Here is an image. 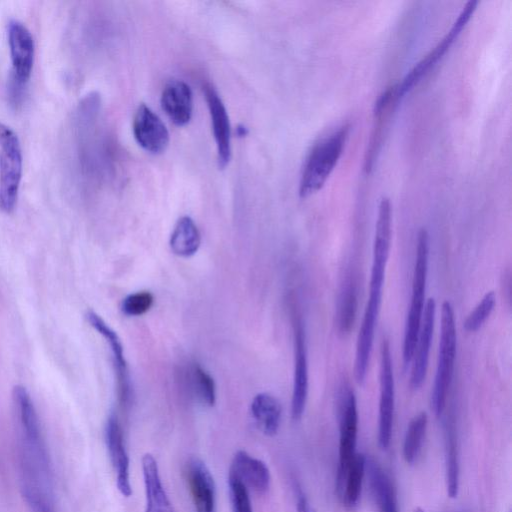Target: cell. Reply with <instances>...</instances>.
<instances>
[{
    "label": "cell",
    "instance_id": "6da1fadb",
    "mask_svg": "<svg viewBox=\"0 0 512 512\" xmlns=\"http://www.w3.org/2000/svg\"><path fill=\"white\" fill-rule=\"evenodd\" d=\"M391 238L392 208L390 200L387 197H383L378 206L375 225L369 297L356 343L354 377L358 384H362L365 381L372 353L375 328L382 301V288L390 254Z\"/></svg>",
    "mask_w": 512,
    "mask_h": 512
},
{
    "label": "cell",
    "instance_id": "7a4b0ae2",
    "mask_svg": "<svg viewBox=\"0 0 512 512\" xmlns=\"http://www.w3.org/2000/svg\"><path fill=\"white\" fill-rule=\"evenodd\" d=\"M349 130V125H342L313 146L299 182L301 198L309 197L323 187L342 154Z\"/></svg>",
    "mask_w": 512,
    "mask_h": 512
},
{
    "label": "cell",
    "instance_id": "3957f363",
    "mask_svg": "<svg viewBox=\"0 0 512 512\" xmlns=\"http://www.w3.org/2000/svg\"><path fill=\"white\" fill-rule=\"evenodd\" d=\"M428 262L429 234L425 228H422L419 230L417 235L411 301L404 330L403 361L405 365H408L411 362L426 304L425 291L428 274Z\"/></svg>",
    "mask_w": 512,
    "mask_h": 512
},
{
    "label": "cell",
    "instance_id": "277c9868",
    "mask_svg": "<svg viewBox=\"0 0 512 512\" xmlns=\"http://www.w3.org/2000/svg\"><path fill=\"white\" fill-rule=\"evenodd\" d=\"M457 334L455 314L451 303L446 300L441 306V331L437 368L431 393V408L435 416L442 415L452 382L456 358Z\"/></svg>",
    "mask_w": 512,
    "mask_h": 512
},
{
    "label": "cell",
    "instance_id": "5b68a950",
    "mask_svg": "<svg viewBox=\"0 0 512 512\" xmlns=\"http://www.w3.org/2000/svg\"><path fill=\"white\" fill-rule=\"evenodd\" d=\"M8 45L12 68L7 94L12 106H20L25 98L34 63L35 45L31 32L18 20H11L7 27Z\"/></svg>",
    "mask_w": 512,
    "mask_h": 512
},
{
    "label": "cell",
    "instance_id": "8992f818",
    "mask_svg": "<svg viewBox=\"0 0 512 512\" xmlns=\"http://www.w3.org/2000/svg\"><path fill=\"white\" fill-rule=\"evenodd\" d=\"M22 178V151L16 133L0 123V210L11 213Z\"/></svg>",
    "mask_w": 512,
    "mask_h": 512
},
{
    "label": "cell",
    "instance_id": "52a82bcc",
    "mask_svg": "<svg viewBox=\"0 0 512 512\" xmlns=\"http://www.w3.org/2000/svg\"><path fill=\"white\" fill-rule=\"evenodd\" d=\"M478 2L469 0L463 6L457 19L454 21L450 30L439 41V43L425 57L418 61L404 76L401 83L395 85L397 98L400 100L408 93L418 82L424 77L428 71L433 68L436 63L450 48L455 39L459 36L463 28L466 26L470 17L476 9Z\"/></svg>",
    "mask_w": 512,
    "mask_h": 512
},
{
    "label": "cell",
    "instance_id": "ba28073f",
    "mask_svg": "<svg viewBox=\"0 0 512 512\" xmlns=\"http://www.w3.org/2000/svg\"><path fill=\"white\" fill-rule=\"evenodd\" d=\"M379 384L378 443L382 449H387L391 441L395 404L392 356L387 339H383L380 347Z\"/></svg>",
    "mask_w": 512,
    "mask_h": 512
},
{
    "label": "cell",
    "instance_id": "9c48e42d",
    "mask_svg": "<svg viewBox=\"0 0 512 512\" xmlns=\"http://www.w3.org/2000/svg\"><path fill=\"white\" fill-rule=\"evenodd\" d=\"M358 411L355 394L344 385L339 397V460L336 481L346 472L356 454Z\"/></svg>",
    "mask_w": 512,
    "mask_h": 512
},
{
    "label": "cell",
    "instance_id": "30bf717a",
    "mask_svg": "<svg viewBox=\"0 0 512 512\" xmlns=\"http://www.w3.org/2000/svg\"><path fill=\"white\" fill-rule=\"evenodd\" d=\"M294 331V381L291 401V416L299 420L305 410L308 396V360L305 329L301 316L293 315Z\"/></svg>",
    "mask_w": 512,
    "mask_h": 512
},
{
    "label": "cell",
    "instance_id": "8fae6325",
    "mask_svg": "<svg viewBox=\"0 0 512 512\" xmlns=\"http://www.w3.org/2000/svg\"><path fill=\"white\" fill-rule=\"evenodd\" d=\"M105 442L116 475V486L124 497L132 495L130 461L119 419L115 413L109 415L105 425Z\"/></svg>",
    "mask_w": 512,
    "mask_h": 512
},
{
    "label": "cell",
    "instance_id": "7c38bea8",
    "mask_svg": "<svg viewBox=\"0 0 512 512\" xmlns=\"http://www.w3.org/2000/svg\"><path fill=\"white\" fill-rule=\"evenodd\" d=\"M85 317L90 326L101 334L110 346L117 377L119 403L123 408H128L132 399V387L120 338L117 333L94 311H88Z\"/></svg>",
    "mask_w": 512,
    "mask_h": 512
},
{
    "label": "cell",
    "instance_id": "4fadbf2b",
    "mask_svg": "<svg viewBox=\"0 0 512 512\" xmlns=\"http://www.w3.org/2000/svg\"><path fill=\"white\" fill-rule=\"evenodd\" d=\"M195 512H217L214 478L203 460L190 458L184 469Z\"/></svg>",
    "mask_w": 512,
    "mask_h": 512
},
{
    "label": "cell",
    "instance_id": "5bb4252c",
    "mask_svg": "<svg viewBox=\"0 0 512 512\" xmlns=\"http://www.w3.org/2000/svg\"><path fill=\"white\" fill-rule=\"evenodd\" d=\"M435 315L436 302L434 298H429L425 304L420 329L411 359L412 367L409 384L413 390L419 389L426 378L430 346L434 331Z\"/></svg>",
    "mask_w": 512,
    "mask_h": 512
},
{
    "label": "cell",
    "instance_id": "9a60e30c",
    "mask_svg": "<svg viewBox=\"0 0 512 512\" xmlns=\"http://www.w3.org/2000/svg\"><path fill=\"white\" fill-rule=\"evenodd\" d=\"M133 134L137 143L147 152L159 154L169 144V132L159 118L147 105L140 104L133 118Z\"/></svg>",
    "mask_w": 512,
    "mask_h": 512
},
{
    "label": "cell",
    "instance_id": "2e32d148",
    "mask_svg": "<svg viewBox=\"0 0 512 512\" xmlns=\"http://www.w3.org/2000/svg\"><path fill=\"white\" fill-rule=\"evenodd\" d=\"M12 401L23 447L44 449L38 415L30 394L24 386H14Z\"/></svg>",
    "mask_w": 512,
    "mask_h": 512
},
{
    "label": "cell",
    "instance_id": "e0dca14e",
    "mask_svg": "<svg viewBox=\"0 0 512 512\" xmlns=\"http://www.w3.org/2000/svg\"><path fill=\"white\" fill-rule=\"evenodd\" d=\"M204 93L217 147L218 165L220 168H225L231 159V127L229 116L222 99L212 85H205Z\"/></svg>",
    "mask_w": 512,
    "mask_h": 512
},
{
    "label": "cell",
    "instance_id": "ac0fdd59",
    "mask_svg": "<svg viewBox=\"0 0 512 512\" xmlns=\"http://www.w3.org/2000/svg\"><path fill=\"white\" fill-rule=\"evenodd\" d=\"M229 475L238 479L248 491L263 494L270 487L271 475L267 465L244 450L234 454Z\"/></svg>",
    "mask_w": 512,
    "mask_h": 512
},
{
    "label": "cell",
    "instance_id": "d6986e66",
    "mask_svg": "<svg viewBox=\"0 0 512 512\" xmlns=\"http://www.w3.org/2000/svg\"><path fill=\"white\" fill-rule=\"evenodd\" d=\"M161 106L175 125H186L191 120L193 112V95L190 86L177 79L167 82L161 94Z\"/></svg>",
    "mask_w": 512,
    "mask_h": 512
},
{
    "label": "cell",
    "instance_id": "ffe728a7",
    "mask_svg": "<svg viewBox=\"0 0 512 512\" xmlns=\"http://www.w3.org/2000/svg\"><path fill=\"white\" fill-rule=\"evenodd\" d=\"M145 512H175L162 484L156 459L150 453L142 457Z\"/></svg>",
    "mask_w": 512,
    "mask_h": 512
},
{
    "label": "cell",
    "instance_id": "44dd1931",
    "mask_svg": "<svg viewBox=\"0 0 512 512\" xmlns=\"http://www.w3.org/2000/svg\"><path fill=\"white\" fill-rule=\"evenodd\" d=\"M365 475L378 512H399L395 489L387 473L374 460L366 459Z\"/></svg>",
    "mask_w": 512,
    "mask_h": 512
},
{
    "label": "cell",
    "instance_id": "7402d4cb",
    "mask_svg": "<svg viewBox=\"0 0 512 512\" xmlns=\"http://www.w3.org/2000/svg\"><path fill=\"white\" fill-rule=\"evenodd\" d=\"M250 411L255 425L261 433L269 437L277 434L281 423L282 408L274 396L269 393L257 394L251 402Z\"/></svg>",
    "mask_w": 512,
    "mask_h": 512
},
{
    "label": "cell",
    "instance_id": "603a6c76",
    "mask_svg": "<svg viewBox=\"0 0 512 512\" xmlns=\"http://www.w3.org/2000/svg\"><path fill=\"white\" fill-rule=\"evenodd\" d=\"M366 457L356 453L343 477L336 481L337 492L345 507L358 505L365 476Z\"/></svg>",
    "mask_w": 512,
    "mask_h": 512
},
{
    "label": "cell",
    "instance_id": "cb8c5ba5",
    "mask_svg": "<svg viewBox=\"0 0 512 512\" xmlns=\"http://www.w3.org/2000/svg\"><path fill=\"white\" fill-rule=\"evenodd\" d=\"M200 243V232L192 218L181 217L170 237V247L173 253L180 257H190L198 251Z\"/></svg>",
    "mask_w": 512,
    "mask_h": 512
},
{
    "label": "cell",
    "instance_id": "d4e9b609",
    "mask_svg": "<svg viewBox=\"0 0 512 512\" xmlns=\"http://www.w3.org/2000/svg\"><path fill=\"white\" fill-rule=\"evenodd\" d=\"M357 311V290L352 279H346L340 292L336 322L341 333H348L353 326Z\"/></svg>",
    "mask_w": 512,
    "mask_h": 512
},
{
    "label": "cell",
    "instance_id": "484cf974",
    "mask_svg": "<svg viewBox=\"0 0 512 512\" xmlns=\"http://www.w3.org/2000/svg\"><path fill=\"white\" fill-rule=\"evenodd\" d=\"M427 422V414L420 412L408 425L403 443V457L409 464L414 463L419 455L427 429Z\"/></svg>",
    "mask_w": 512,
    "mask_h": 512
},
{
    "label": "cell",
    "instance_id": "4316f807",
    "mask_svg": "<svg viewBox=\"0 0 512 512\" xmlns=\"http://www.w3.org/2000/svg\"><path fill=\"white\" fill-rule=\"evenodd\" d=\"M188 380L195 397L203 405L212 407L216 401V389L211 375L196 363L188 370Z\"/></svg>",
    "mask_w": 512,
    "mask_h": 512
},
{
    "label": "cell",
    "instance_id": "83f0119b",
    "mask_svg": "<svg viewBox=\"0 0 512 512\" xmlns=\"http://www.w3.org/2000/svg\"><path fill=\"white\" fill-rule=\"evenodd\" d=\"M446 485L449 497L455 498L459 490V459L455 429L449 425L446 432Z\"/></svg>",
    "mask_w": 512,
    "mask_h": 512
},
{
    "label": "cell",
    "instance_id": "f1b7e54d",
    "mask_svg": "<svg viewBox=\"0 0 512 512\" xmlns=\"http://www.w3.org/2000/svg\"><path fill=\"white\" fill-rule=\"evenodd\" d=\"M495 305L496 295L494 291H488L466 317L463 323L465 331L469 333L478 331L493 312Z\"/></svg>",
    "mask_w": 512,
    "mask_h": 512
},
{
    "label": "cell",
    "instance_id": "f546056e",
    "mask_svg": "<svg viewBox=\"0 0 512 512\" xmlns=\"http://www.w3.org/2000/svg\"><path fill=\"white\" fill-rule=\"evenodd\" d=\"M154 297L149 291H139L126 296L121 304L122 312L127 316H141L153 305Z\"/></svg>",
    "mask_w": 512,
    "mask_h": 512
},
{
    "label": "cell",
    "instance_id": "4dcf8cb0",
    "mask_svg": "<svg viewBox=\"0 0 512 512\" xmlns=\"http://www.w3.org/2000/svg\"><path fill=\"white\" fill-rule=\"evenodd\" d=\"M232 512H253L248 489L234 476H228Z\"/></svg>",
    "mask_w": 512,
    "mask_h": 512
},
{
    "label": "cell",
    "instance_id": "1f68e13d",
    "mask_svg": "<svg viewBox=\"0 0 512 512\" xmlns=\"http://www.w3.org/2000/svg\"><path fill=\"white\" fill-rule=\"evenodd\" d=\"M296 508L297 512H315L305 495L301 492L298 493Z\"/></svg>",
    "mask_w": 512,
    "mask_h": 512
},
{
    "label": "cell",
    "instance_id": "d6a6232c",
    "mask_svg": "<svg viewBox=\"0 0 512 512\" xmlns=\"http://www.w3.org/2000/svg\"><path fill=\"white\" fill-rule=\"evenodd\" d=\"M414 512H424V510H423L422 508H420V507H417V508L414 510Z\"/></svg>",
    "mask_w": 512,
    "mask_h": 512
}]
</instances>
